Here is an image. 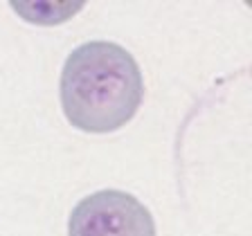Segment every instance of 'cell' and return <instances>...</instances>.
Segmentation results:
<instances>
[{"mask_svg": "<svg viewBox=\"0 0 252 236\" xmlns=\"http://www.w3.org/2000/svg\"><path fill=\"white\" fill-rule=\"evenodd\" d=\"M144 97L140 65L122 45L84 43L61 72L65 119L84 133H113L133 119Z\"/></svg>", "mask_w": 252, "mask_h": 236, "instance_id": "1", "label": "cell"}, {"mask_svg": "<svg viewBox=\"0 0 252 236\" xmlns=\"http://www.w3.org/2000/svg\"><path fill=\"white\" fill-rule=\"evenodd\" d=\"M70 236H156L151 211L135 196L104 189L79 200L70 214Z\"/></svg>", "mask_w": 252, "mask_h": 236, "instance_id": "2", "label": "cell"}, {"mask_svg": "<svg viewBox=\"0 0 252 236\" xmlns=\"http://www.w3.org/2000/svg\"><path fill=\"white\" fill-rule=\"evenodd\" d=\"M14 9L21 16H25L30 23H41V25H52L63 23L68 16L81 9V5H14Z\"/></svg>", "mask_w": 252, "mask_h": 236, "instance_id": "3", "label": "cell"}]
</instances>
